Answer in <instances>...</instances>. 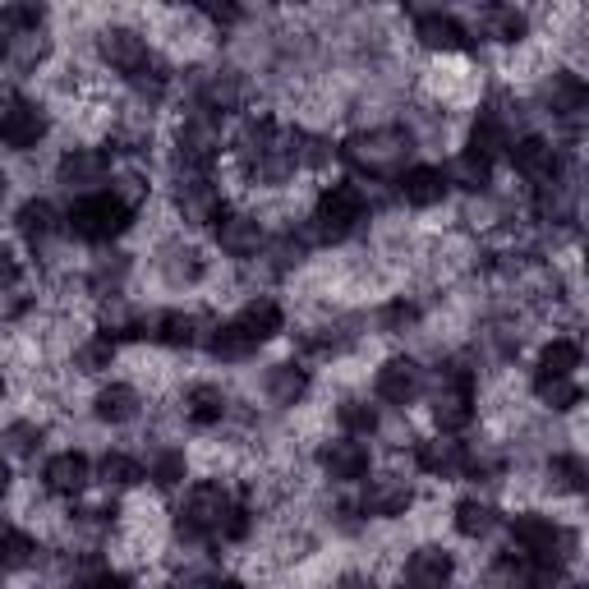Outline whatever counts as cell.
Segmentation results:
<instances>
[{"instance_id":"6da1fadb","label":"cell","mask_w":589,"mask_h":589,"mask_svg":"<svg viewBox=\"0 0 589 589\" xmlns=\"http://www.w3.org/2000/svg\"><path fill=\"white\" fill-rule=\"evenodd\" d=\"M341 158L368 180H400L406 158H410V134L396 130V125L364 130V134H351L346 143H341Z\"/></svg>"},{"instance_id":"7a4b0ae2","label":"cell","mask_w":589,"mask_h":589,"mask_svg":"<svg viewBox=\"0 0 589 589\" xmlns=\"http://www.w3.org/2000/svg\"><path fill=\"white\" fill-rule=\"evenodd\" d=\"M70 231L88 244H106L115 235H125L130 222H134V207L130 203H120L111 190H98V194H83L74 207H70Z\"/></svg>"},{"instance_id":"3957f363","label":"cell","mask_w":589,"mask_h":589,"mask_svg":"<svg viewBox=\"0 0 589 589\" xmlns=\"http://www.w3.org/2000/svg\"><path fill=\"white\" fill-rule=\"evenodd\" d=\"M364 216H368L364 190H359V184H351V180H341V184H327V190L318 194V203H314V231L327 244H336V240L355 235Z\"/></svg>"},{"instance_id":"277c9868","label":"cell","mask_w":589,"mask_h":589,"mask_svg":"<svg viewBox=\"0 0 589 589\" xmlns=\"http://www.w3.org/2000/svg\"><path fill=\"white\" fill-rule=\"evenodd\" d=\"M511 544L520 548V557H530L535 567H562L567 548H571V535L557 520L525 511V516L511 520Z\"/></svg>"},{"instance_id":"5b68a950","label":"cell","mask_w":589,"mask_h":589,"mask_svg":"<svg viewBox=\"0 0 589 589\" xmlns=\"http://www.w3.org/2000/svg\"><path fill=\"white\" fill-rule=\"evenodd\" d=\"M231 492L222 484H194L190 498H184V507L175 511V530L184 539H216V530H222V520L231 511Z\"/></svg>"},{"instance_id":"8992f818","label":"cell","mask_w":589,"mask_h":589,"mask_svg":"<svg viewBox=\"0 0 589 589\" xmlns=\"http://www.w3.org/2000/svg\"><path fill=\"white\" fill-rule=\"evenodd\" d=\"M470 419H475V378L465 368H456V374L443 378L438 396H433V424L451 438V433L470 428Z\"/></svg>"},{"instance_id":"52a82bcc","label":"cell","mask_w":589,"mask_h":589,"mask_svg":"<svg viewBox=\"0 0 589 589\" xmlns=\"http://www.w3.org/2000/svg\"><path fill=\"white\" fill-rule=\"evenodd\" d=\"M47 139V115L42 106H33L28 98H0V143L28 152Z\"/></svg>"},{"instance_id":"ba28073f","label":"cell","mask_w":589,"mask_h":589,"mask_svg":"<svg viewBox=\"0 0 589 589\" xmlns=\"http://www.w3.org/2000/svg\"><path fill=\"white\" fill-rule=\"evenodd\" d=\"M507 158H511V171L520 175V180H530V184H552L557 180V171H562V152H557L548 139H539V134H525V139H516L511 148H507Z\"/></svg>"},{"instance_id":"9c48e42d","label":"cell","mask_w":589,"mask_h":589,"mask_svg":"<svg viewBox=\"0 0 589 589\" xmlns=\"http://www.w3.org/2000/svg\"><path fill=\"white\" fill-rule=\"evenodd\" d=\"M175 207L184 212V222H194V226H216L231 212L222 190L212 184V175H184L175 190Z\"/></svg>"},{"instance_id":"30bf717a","label":"cell","mask_w":589,"mask_h":589,"mask_svg":"<svg viewBox=\"0 0 589 589\" xmlns=\"http://www.w3.org/2000/svg\"><path fill=\"white\" fill-rule=\"evenodd\" d=\"M212 318H203V314H194V308H171V314H158L152 318V336L162 341V346H171V351H194V346H203V341L212 336Z\"/></svg>"},{"instance_id":"8fae6325","label":"cell","mask_w":589,"mask_h":589,"mask_svg":"<svg viewBox=\"0 0 589 589\" xmlns=\"http://www.w3.org/2000/svg\"><path fill=\"white\" fill-rule=\"evenodd\" d=\"M374 392H378V400H387V406H400V410H406L410 400L424 392V368H419L410 355H396V359H387V364L378 368Z\"/></svg>"},{"instance_id":"7c38bea8","label":"cell","mask_w":589,"mask_h":589,"mask_svg":"<svg viewBox=\"0 0 589 589\" xmlns=\"http://www.w3.org/2000/svg\"><path fill=\"white\" fill-rule=\"evenodd\" d=\"M318 465H323V475H327L332 484H359L374 460H368V447H364V443L341 438V443H323Z\"/></svg>"},{"instance_id":"4fadbf2b","label":"cell","mask_w":589,"mask_h":589,"mask_svg":"<svg viewBox=\"0 0 589 589\" xmlns=\"http://www.w3.org/2000/svg\"><path fill=\"white\" fill-rule=\"evenodd\" d=\"M102 60H106L115 74L134 79L148 65V60H152V51H148V42L134 33V28H106V33H102Z\"/></svg>"},{"instance_id":"5bb4252c","label":"cell","mask_w":589,"mask_h":589,"mask_svg":"<svg viewBox=\"0 0 589 589\" xmlns=\"http://www.w3.org/2000/svg\"><path fill=\"white\" fill-rule=\"evenodd\" d=\"M415 465L433 479H460L465 470H470V451H465V443H456V438L419 443L415 447Z\"/></svg>"},{"instance_id":"9a60e30c","label":"cell","mask_w":589,"mask_h":589,"mask_svg":"<svg viewBox=\"0 0 589 589\" xmlns=\"http://www.w3.org/2000/svg\"><path fill=\"white\" fill-rule=\"evenodd\" d=\"M415 38H419V47L443 51V55L470 47V33H465V23H460L456 14H443V10L419 14V19H415Z\"/></svg>"},{"instance_id":"2e32d148","label":"cell","mask_w":589,"mask_h":589,"mask_svg":"<svg viewBox=\"0 0 589 589\" xmlns=\"http://www.w3.org/2000/svg\"><path fill=\"white\" fill-rule=\"evenodd\" d=\"M106 171H111V162H106V152H98V148H74L55 166V175H60L65 190H88V194H98L92 184H102Z\"/></svg>"},{"instance_id":"e0dca14e","label":"cell","mask_w":589,"mask_h":589,"mask_svg":"<svg viewBox=\"0 0 589 589\" xmlns=\"http://www.w3.org/2000/svg\"><path fill=\"white\" fill-rule=\"evenodd\" d=\"M410 507H415V492H410L406 479H374L364 488V502H359L364 516H378V520H396Z\"/></svg>"},{"instance_id":"ac0fdd59","label":"cell","mask_w":589,"mask_h":589,"mask_svg":"<svg viewBox=\"0 0 589 589\" xmlns=\"http://www.w3.org/2000/svg\"><path fill=\"white\" fill-rule=\"evenodd\" d=\"M42 479H47V488L55 492V498H79V492L88 488V479H92V465H88L83 451H60V456L47 460Z\"/></svg>"},{"instance_id":"d6986e66","label":"cell","mask_w":589,"mask_h":589,"mask_svg":"<svg viewBox=\"0 0 589 589\" xmlns=\"http://www.w3.org/2000/svg\"><path fill=\"white\" fill-rule=\"evenodd\" d=\"M451 576H456V557L447 548H419V552H410V562H406L410 589H447Z\"/></svg>"},{"instance_id":"ffe728a7","label":"cell","mask_w":589,"mask_h":589,"mask_svg":"<svg viewBox=\"0 0 589 589\" xmlns=\"http://www.w3.org/2000/svg\"><path fill=\"white\" fill-rule=\"evenodd\" d=\"M396 190H400V199H406L410 207H438L451 194L447 175L438 166H406V171H400V180H396Z\"/></svg>"},{"instance_id":"44dd1931","label":"cell","mask_w":589,"mask_h":589,"mask_svg":"<svg viewBox=\"0 0 589 589\" xmlns=\"http://www.w3.org/2000/svg\"><path fill=\"white\" fill-rule=\"evenodd\" d=\"M216 244H222V254L231 258H254L263 250V226L254 222V216H222L216 222Z\"/></svg>"},{"instance_id":"7402d4cb","label":"cell","mask_w":589,"mask_h":589,"mask_svg":"<svg viewBox=\"0 0 589 589\" xmlns=\"http://www.w3.org/2000/svg\"><path fill=\"white\" fill-rule=\"evenodd\" d=\"M240 332L254 341V346H263V341H272V336H282V327H286V314H282V304L276 299H267V295H258V299H250L240 308Z\"/></svg>"},{"instance_id":"603a6c76","label":"cell","mask_w":589,"mask_h":589,"mask_svg":"<svg viewBox=\"0 0 589 589\" xmlns=\"http://www.w3.org/2000/svg\"><path fill=\"white\" fill-rule=\"evenodd\" d=\"M511 148V125L502 120V111H479L475 115V125H470V148L465 152H475V158H484V162H492L498 152H507Z\"/></svg>"},{"instance_id":"cb8c5ba5","label":"cell","mask_w":589,"mask_h":589,"mask_svg":"<svg viewBox=\"0 0 589 589\" xmlns=\"http://www.w3.org/2000/svg\"><path fill=\"white\" fill-rule=\"evenodd\" d=\"M263 387H267L272 406H299V400L308 396V368H299V364H272Z\"/></svg>"},{"instance_id":"d4e9b609","label":"cell","mask_w":589,"mask_h":589,"mask_svg":"<svg viewBox=\"0 0 589 589\" xmlns=\"http://www.w3.org/2000/svg\"><path fill=\"white\" fill-rule=\"evenodd\" d=\"M14 226H19V235L23 240H33V244H47L51 235H60V212H55V203H47V199H28L23 207H19V216H14Z\"/></svg>"},{"instance_id":"484cf974","label":"cell","mask_w":589,"mask_h":589,"mask_svg":"<svg viewBox=\"0 0 589 589\" xmlns=\"http://www.w3.org/2000/svg\"><path fill=\"white\" fill-rule=\"evenodd\" d=\"M184 419H190L194 428H212L226 419V392L212 387V383H199L184 392Z\"/></svg>"},{"instance_id":"4316f807","label":"cell","mask_w":589,"mask_h":589,"mask_svg":"<svg viewBox=\"0 0 589 589\" xmlns=\"http://www.w3.org/2000/svg\"><path fill=\"white\" fill-rule=\"evenodd\" d=\"M479 28H484V38H492V42H520L525 33H530V19H525L516 6H488L484 14H479Z\"/></svg>"},{"instance_id":"83f0119b","label":"cell","mask_w":589,"mask_h":589,"mask_svg":"<svg viewBox=\"0 0 589 589\" xmlns=\"http://www.w3.org/2000/svg\"><path fill=\"white\" fill-rule=\"evenodd\" d=\"M92 410H98L102 424H130L139 415V392L130 383H111L98 392V400H92Z\"/></svg>"},{"instance_id":"f1b7e54d","label":"cell","mask_w":589,"mask_h":589,"mask_svg":"<svg viewBox=\"0 0 589 589\" xmlns=\"http://www.w3.org/2000/svg\"><path fill=\"white\" fill-rule=\"evenodd\" d=\"M443 175H447V190H470L475 194V190H488L492 184V162L475 158V152H456Z\"/></svg>"},{"instance_id":"f546056e","label":"cell","mask_w":589,"mask_h":589,"mask_svg":"<svg viewBox=\"0 0 589 589\" xmlns=\"http://www.w3.org/2000/svg\"><path fill=\"white\" fill-rule=\"evenodd\" d=\"M580 368V346L571 336H552L539 351V378H571Z\"/></svg>"},{"instance_id":"4dcf8cb0","label":"cell","mask_w":589,"mask_h":589,"mask_svg":"<svg viewBox=\"0 0 589 589\" xmlns=\"http://www.w3.org/2000/svg\"><path fill=\"white\" fill-rule=\"evenodd\" d=\"M207 351H212V359H222V364H240V359H250L258 346L240 332V323H222V327H212Z\"/></svg>"},{"instance_id":"1f68e13d","label":"cell","mask_w":589,"mask_h":589,"mask_svg":"<svg viewBox=\"0 0 589 589\" xmlns=\"http://www.w3.org/2000/svg\"><path fill=\"white\" fill-rule=\"evenodd\" d=\"M535 396L544 400L548 410H557V415H562V410H576L580 400H585V392H580L576 378H539V374H535Z\"/></svg>"},{"instance_id":"d6a6232c","label":"cell","mask_w":589,"mask_h":589,"mask_svg":"<svg viewBox=\"0 0 589 589\" xmlns=\"http://www.w3.org/2000/svg\"><path fill=\"white\" fill-rule=\"evenodd\" d=\"M33 539H28L19 525H6L0 520V571H23L28 562H33Z\"/></svg>"},{"instance_id":"836d02e7","label":"cell","mask_w":589,"mask_h":589,"mask_svg":"<svg viewBox=\"0 0 589 589\" xmlns=\"http://www.w3.org/2000/svg\"><path fill=\"white\" fill-rule=\"evenodd\" d=\"M336 424L346 428V438H374L383 419H378V406H368V400H346L336 410Z\"/></svg>"},{"instance_id":"e575fe53","label":"cell","mask_w":589,"mask_h":589,"mask_svg":"<svg viewBox=\"0 0 589 589\" xmlns=\"http://www.w3.org/2000/svg\"><path fill=\"white\" fill-rule=\"evenodd\" d=\"M548 102H552V111L557 115H576V111H585V83H580V74H552V83H548Z\"/></svg>"},{"instance_id":"d590c367","label":"cell","mask_w":589,"mask_h":589,"mask_svg":"<svg viewBox=\"0 0 589 589\" xmlns=\"http://www.w3.org/2000/svg\"><path fill=\"white\" fill-rule=\"evenodd\" d=\"M456 530H460L465 539H484V535L492 530V507L479 502V498L456 502Z\"/></svg>"},{"instance_id":"8d00e7d4","label":"cell","mask_w":589,"mask_h":589,"mask_svg":"<svg viewBox=\"0 0 589 589\" xmlns=\"http://www.w3.org/2000/svg\"><path fill=\"white\" fill-rule=\"evenodd\" d=\"M492 589H535V562L530 557H502L492 567Z\"/></svg>"},{"instance_id":"74e56055","label":"cell","mask_w":589,"mask_h":589,"mask_svg":"<svg viewBox=\"0 0 589 589\" xmlns=\"http://www.w3.org/2000/svg\"><path fill=\"white\" fill-rule=\"evenodd\" d=\"M102 484L106 488H134V484H143V465L134 456H125V451H111L102 460Z\"/></svg>"},{"instance_id":"f35d334b","label":"cell","mask_w":589,"mask_h":589,"mask_svg":"<svg viewBox=\"0 0 589 589\" xmlns=\"http://www.w3.org/2000/svg\"><path fill=\"white\" fill-rule=\"evenodd\" d=\"M111 359H115V341L111 336H88L83 346L74 351V364L83 368V374H102V368H111Z\"/></svg>"},{"instance_id":"ab89813d","label":"cell","mask_w":589,"mask_h":589,"mask_svg":"<svg viewBox=\"0 0 589 589\" xmlns=\"http://www.w3.org/2000/svg\"><path fill=\"white\" fill-rule=\"evenodd\" d=\"M184 451H175V447H166V451H158L152 456V465H148V479L158 484V488H175V484H184Z\"/></svg>"},{"instance_id":"60d3db41","label":"cell","mask_w":589,"mask_h":589,"mask_svg":"<svg viewBox=\"0 0 589 589\" xmlns=\"http://www.w3.org/2000/svg\"><path fill=\"white\" fill-rule=\"evenodd\" d=\"M42 19H47L42 6H6V10H0V28H10L14 38H33L42 28Z\"/></svg>"},{"instance_id":"b9f144b4","label":"cell","mask_w":589,"mask_h":589,"mask_svg":"<svg viewBox=\"0 0 589 589\" xmlns=\"http://www.w3.org/2000/svg\"><path fill=\"white\" fill-rule=\"evenodd\" d=\"M548 475H552V484L562 488V492H580L585 488V460L580 456H552Z\"/></svg>"},{"instance_id":"7bdbcfd3","label":"cell","mask_w":589,"mask_h":589,"mask_svg":"<svg viewBox=\"0 0 589 589\" xmlns=\"http://www.w3.org/2000/svg\"><path fill=\"white\" fill-rule=\"evenodd\" d=\"M6 447H10L14 456H33V451L42 447V428H38V424H10V428H6Z\"/></svg>"},{"instance_id":"ee69618b","label":"cell","mask_w":589,"mask_h":589,"mask_svg":"<svg viewBox=\"0 0 589 589\" xmlns=\"http://www.w3.org/2000/svg\"><path fill=\"white\" fill-rule=\"evenodd\" d=\"M415 318H419V308H415L410 299H392L383 314H378L383 332H406V327H415Z\"/></svg>"},{"instance_id":"f6af8a7d","label":"cell","mask_w":589,"mask_h":589,"mask_svg":"<svg viewBox=\"0 0 589 589\" xmlns=\"http://www.w3.org/2000/svg\"><path fill=\"white\" fill-rule=\"evenodd\" d=\"M250 511H244V507H231L226 511V520H222V530H216V539H222V544H240L244 535H250Z\"/></svg>"},{"instance_id":"bcb514c9","label":"cell","mask_w":589,"mask_h":589,"mask_svg":"<svg viewBox=\"0 0 589 589\" xmlns=\"http://www.w3.org/2000/svg\"><path fill=\"white\" fill-rule=\"evenodd\" d=\"M88 589H134V580L125 576V571H106V567H98L88 576Z\"/></svg>"},{"instance_id":"7dc6e473","label":"cell","mask_w":589,"mask_h":589,"mask_svg":"<svg viewBox=\"0 0 589 589\" xmlns=\"http://www.w3.org/2000/svg\"><path fill=\"white\" fill-rule=\"evenodd\" d=\"M19 282V263H14V254L0 244V291H10Z\"/></svg>"},{"instance_id":"c3c4849f","label":"cell","mask_w":589,"mask_h":589,"mask_svg":"<svg viewBox=\"0 0 589 589\" xmlns=\"http://www.w3.org/2000/svg\"><path fill=\"white\" fill-rule=\"evenodd\" d=\"M203 14H207L212 23H235V19H240V6H207Z\"/></svg>"},{"instance_id":"681fc988","label":"cell","mask_w":589,"mask_h":589,"mask_svg":"<svg viewBox=\"0 0 589 589\" xmlns=\"http://www.w3.org/2000/svg\"><path fill=\"white\" fill-rule=\"evenodd\" d=\"M212 589H244V580H235V576H222V580H212Z\"/></svg>"},{"instance_id":"f907efd6","label":"cell","mask_w":589,"mask_h":589,"mask_svg":"<svg viewBox=\"0 0 589 589\" xmlns=\"http://www.w3.org/2000/svg\"><path fill=\"white\" fill-rule=\"evenodd\" d=\"M6 492H10V465L0 460V498H6Z\"/></svg>"},{"instance_id":"816d5d0a","label":"cell","mask_w":589,"mask_h":589,"mask_svg":"<svg viewBox=\"0 0 589 589\" xmlns=\"http://www.w3.org/2000/svg\"><path fill=\"white\" fill-rule=\"evenodd\" d=\"M0 396H6V378H0Z\"/></svg>"},{"instance_id":"f5cc1de1","label":"cell","mask_w":589,"mask_h":589,"mask_svg":"<svg viewBox=\"0 0 589 589\" xmlns=\"http://www.w3.org/2000/svg\"><path fill=\"white\" fill-rule=\"evenodd\" d=\"M0 190H6V180H0Z\"/></svg>"}]
</instances>
